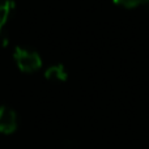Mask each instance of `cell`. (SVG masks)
<instances>
[{
  "mask_svg": "<svg viewBox=\"0 0 149 149\" xmlns=\"http://www.w3.org/2000/svg\"><path fill=\"white\" fill-rule=\"evenodd\" d=\"M17 130V115L8 106H0V132L5 135L13 134Z\"/></svg>",
  "mask_w": 149,
  "mask_h": 149,
  "instance_id": "2",
  "label": "cell"
},
{
  "mask_svg": "<svg viewBox=\"0 0 149 149\" xmlns=\"http://www.w3.org/2000/svg\"><path fill=\"white\" fill-rule=\"evenodd\" d=\"M13 56H15L17 67L22 72L31 73L42 67V59L39 54L28 47H16Z\"/></svg>",
  "mask_w": 149,
  "mask_h": 149,
  "instance_id": "1",
  "label": "cell"
},
{
  "mask_svg": "<svg viewBox=\"0 0 149 149\" xmlns=\"http://www.w3.org/2000/svg\"><path fill=\"white\" fill-rule=\"evenodd\" d=\"M13 12H15L13 0H0V28H3L9 21Z\"/></svg>",
  "mask_w": 149,
  "mask_h": 149,
  "instance_id": "4",
  "label": "cell"
},
{
  "mask_svg": "<svg viewBox=\"0 0 149 149\" xmlns=\"http://www.w3.org/2000/svg\"><path fill=\"white\" fill-rule=\"evenodd\" d=\"M9 43V36L3 28H0V47H7Z\"/></svg>",
  "mask_w": 149,
  "mask_h": 149,
  "instance_id": "6",
  "label": "cell"
},
{
  "mask_svg": "<svg viewBox=\"0 0 149 149\" xmlns=\"http://www.w3.org/2000/svg\"><path fill=\"white\" fill-rule=\"evenodd\" d=\"M141 5H144V7H145V9H147L148 12H149V0H144Z\"/></svg>",
  "mask_w": 149,
  "mask_h": 149,
  "instance_id": "7",
  "label": "cell"
},
{
  "mask_svg": "<svg viewBox=\"0 0 149 149\" xmlns=\"http://www.w3.org/2000/svg\"><path fill=\"white\" fill-rule=\"evenodd\" d=\"M113 1L119 7L127 8V9H134V8L141 5L144 0H113Z\"/></svg>",
  "mask_w": 149,
  "mask_h": 149,
  "instance_id": "5",
  "label": "cell"
},
{
  "mask_svg": "<svg viewBox=\"0 0 149 149\" xmlns=\"http://www.w3.org/2000/svg\"><path fill=\"white\" fill-rule=\"evenodd\" d=\"M45 77H46L49 81L63 82L68 79V73L63 64H55V65H51V67L47 68L46 72H45Z\"/></svg>",
  "mask_w": 149,
  "mask_h": 149,
  "instance_id": "3",
  "label": "cell"
}]
</instances>
